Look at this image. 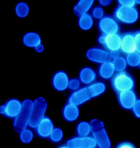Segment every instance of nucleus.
I'll return each mask as SVG.
<instances>
[{
	"label": "nucleus",
	"instance_id": "f257e3e1",
	"mask_svg": "<svg viewBox=\"0 0 140 148\" xmlns=\"http://www.w3.org/2000/svg\"><path fill=\"white\" fill-rule=\"evenodd\" d=\"M90 124L91 134L96 141L98 146L101 148H111V141L103 122L99 119H93L91 121Z\"/></svg>",
	"mask_w": 140,
	"mask_h": 148
},
{
	"label": "nucleus",
	"instance_id": "f03ea898",
	"mask_svg": "<svg viewBox=\"0 0 140 148\" xmlns=\"http://www.w3.org/2000/svg\"><path fill=\"white\" fill-rule=\"evenodd\" d=\"M111 78L112 89L117 94L123 91L132 90L135 87L134 78L125 71L118 72Z\"/></svg>",
	"mask_w": 140,
	"mask_h": 148
},
{
	"label": "nucleus",
	"instance_id": "7ed1b4c3",
	"mask_svg": "<svg viewBox=\"0 0 140 148\" xmlns=\"http://www.w3.org/2000/svg\"><path fill=\"white\" fill-rule=\"evenodd\" d=\"M33 106V102L30 100L26 99L22 102V109L19 115L14 119V128L17 132H20L28 126Z\"/></svg>",
	"mask_w": 140,
	"mask_h": 148
},
{
	"label": "nucleus",
	"instance_id": "20e7f679",
	"mask_svg": "<svg viewBox=\"0 0 140 148\" xmlns=\"http://www.w3.org/2000/svg\"><path fill=\"white\" fill-rule=\"evenodd\" d=\"M114 16L116 20L125 24L131 25L137 21L139 12L135 7H127L119 5L114 12Z\"/></svg>",
	"mask_w": 140,
	"mask_h": 148
},
{
	"label": "nucleus",
	"instance_id": "39448f33",
	"mask_svg": "<svg viewBox=\"0 0 140 148\" xmlns=\"http://www.w3.org/2000/svg\"><path fill=\"white\" fill-rule=\"evenodd\" d=\"M47 106L46 101L43 97H39L33 102L28 126L35 128L41 121L45 116Z\"/></svg>",
	"mask_w": 140,
	"mask_h": 148
},
{
	"label": "nucleus",
	"instance_id": "423d86ee",
	"mask_svg": "<svg viewBox=\"0 0 140 148\" xmlns=\"http://www.w3.org/2000/svg\"><path fill=\"white\" fill-rule=\"evenodd\" d=\"M22 102L16 99H10L0 107V113L6 118L14 119L22 109Z\"/></svg>",
	"mask_w": 140,
	"mask_h": 148
},
{
	"label": "nucleus",
	"instance_id": "0eeeda50",
	"mask_svg": "<svg viewBox=\"0 0 140 148\" xmlns=\"http://www.w3.org/2000/svg\"><path fill=\"white\" fill-rule=\"evenodd\" d=\"M98 26L100 31L104 35L117 34L120 31V26L118 21L111 16H105L100 19Z\"/></svg>",
	"mask_w": 140,
	"mask_h": 148
},
{
	"label": "nucleus",
	"instance_id": "6e6552de",
	"mask_svg": "<svg viewBox=\"0 0 140 148\" xmlns=\"http://www.w3.org/2000/svg\"><path fill=\"white\" fill-rule=\"evenodd\" d=\"M67 148H95L98 146L95 139L92 136H80L72 138L65 143Z\"/></svg>",
	"mask_w": 140,
	"mask_h": 148
},
{
	"label": "nucleus",
	"instance_id": "1a4fd4ad",
	"mask_svg": "<svg viewBox=\"0 0 140 148\" xmlns=\"http://www.w3.org/2000/svg\"><path fill=\"white\" fill-rule=\"evenodd\" d=\"M92 99L87 86L73 91L69 95L68 102L79 106L88 102Z\"/></svg>",
	"mask_w": 140,
	"mask_h": 148
},
{
	"label": "nucleus",
	"instance_id": "9d476101",
	"mask_svg": "<svg viewBox=\"0 0 140 148\" xmlns=\"http://www.w3.org/2000/svg\"><path fill=\"white\" fill-rule=\"evenodd\" d=\"M86 56L90 61L101 64L111 61L109 52L100 48L93 47L90 49L86 52Z\"/></svg>",
	"mask_w": 140,
	"mask_h": 148
},
{
	"label": "nucleus",
	"instance_id": "9b49d317",
	"mask_svg": "<svg viewBox=\"0 0 140 148\" xmlns=\"http://www.w3.org/2000/svg\"><path fill=\"white\" fill-rule=\"evenodd\" d=\"M117 98L121 108L127 110H132L137 100L136 93L133 90L118 93Z\"/></svg>",
	"mask_w": 140,
	"mask_h": 148
},
{
	"label": "nucleus",
	"instance_id": "f8f14e48",
	"mask_svg": "<svg viewBox=\"0 0 140 148\" xmlns=\"http://www.w3.org/2000/svg\"><path fill=\"white\" fill-rule=\"evenodd\" d=\"M54 128L53 122L50 118L45 116L35 129L36 134L39 137L46 139L49 138Z\"/></svg>",
	"mask_w": 140,
	"mask_h": 148
},
{
	"label": "nucleus",
	"instance_id": "ddd939ff",
	"mask_svg": "<svg viewBox=\"0 0 140 148\" xmlns=\"http://www.w3.org/2000/svg\"><path fill=\"white\" fill-rule=\"evenodd\" d=\"M69 80L66 73L63 71H59L56 72L52 77V86L56 90L63 92L68 88Z\"/></svg>",
	"mask_w": 140,
	"mask_h": 148
},
{
	"label": "nucleus",
	"instance_id": "4468645a",
	"mask_svg": "<svg viewBox=\"0 0 140 148\" xmlns=\"http://www.w3.org/2000/svg\"><path fill=\"white\" fill-rule=\"evenodd\" d=\"M120 51L123 54L126 55L136 52L134 34L126 32L121 35Z\"/></svg>",
	"mask_w": 140,
	"mask_h": 148
},
{
	"label": "nucleus",
	"instance_id": "2eb2a0df",
	"mask_svg": "<svg viewBox=\"0 0 140 148\" xmlns=\"http://www.w3.org/2000/svg\"><path fill=\"white\" fill-rule=\"evenodd\" d=\"M121 35L119 33L105 35V40L103 46L109 52L120 51Z\"/></svg>",
	"mask_w": 140,
	"mask_h": 148
},
{
	"label": "nucleus",
	"instance_id": "dca6fc26",
	"mask_svg": "<svg viewBox=\"0 0 140 148\" xmlns=\"http://www.w3.org/2000/svg\"><path fill=\"white\" fill-rule=\"evenodd\" d=\"M62 114L65 120L73 122L78 119L79 110L78 106L68 102L63 107Z\"/></svg>",
	"mask_w": 140,
	"mask_h": 148
},
{
	"label": "nucleus",
	"instance_id": "f3484780",
	"mask_svg": "<svg viewBox=\"0 0 140 148\" xmlns=\"http://www.w3.org/2000/svg\"><path fill=\"white\" fill-rule=\"evenodd\" d=\"M79 80L85 85H89L94 83L96 80V73L92 68L85 67L80 71L79 74Z\"/></svg>",
	"mask_w": 140,
	"mask_h": 148
},
{
	"label": "nucleus",
	"instance_id": "a211bd4d",
	"mask_svg": "<svg viewBox=\"0 0 140 148\" xmlns=\"http://www.w3.org/2000/svg\"><path fill=\"white\" fill-rule=\"evenodd\" d=\"M92 0H81L78 1L73 8V12L77 16L79 17L88 13L94 4Z\"/></svg>",
	"mask_w": 140,
	"mask_h": 148
},
{
	"label": "nucleus",
	"instance_id": "6ab92c4d",
	"mask_svg": "<svg viewBox=\"0 0 140 148\" xmlns=\"http://www.w3.org/2000/svg\"><path fill=\"white\" fill-rule=\"evenodd\" d=\"M115 69L112 61L101 64L99 69V74L102 79H108L114 75Z\"/></svg>",
	"mask_w": 140,
	"mask_h": 148
},
{
	"label": "nucleus",
	"instance_id": "aec40b11",
	"mask_svg": "<svg viewBox=\"0 0 140 148\" xmlns=\"http://www.w3.org/2000/svg\"><path fill=\"white\" fill-rule=\"evenodd\" d=\"M22 41L26 46L34 49L41 44L40 36L37 33L33 32H30L25 34Z\"/></svg>",
	"mask_w": 140,
	"mask_h": 148
},
{
	"label": "nucleus",
	"instance_id": "412c9836",
	"mask_svg": "<svg viewBox=\"0 0 140 148\" xmlns=\"http://www.w3.org/2000/svg\"><path fill=\"white\" fill-rule=\"evenodd\" d=\"M88 88L92 96L94 98L102 95L106 90V85L102 82H94L92 84L88 85Z\"/></svg>",
	"mask_w": 140,
	"mask_h": 148
},
{
	"label": "nucleus",
	"instance_id": "4be33fe9",
	"mask_svg": "<svg viewBox=\"0 0 140 148\" xmlns=\"http://www.w3.org/2000/svg\"><path fill=\"white\" fill-rule=\"evenodd\" d=\"M78 24L79 28L82 30H89L93 26V17L87 13L79 17Z\"/></svg>",
	"mask_w": 140,
	"mask_h": 148
},
{
	"label": "nucleus",
	"instance_id": "5701e85b",
	"mask_svg": "<svg viewBox=\"0 0 140 148\" xmlns=\"http://www.w3.org/2000/svg\"><path fill=\"white\" fill-rule=\"evenodd\" d=\"M76 132L78 136H89L90 134H91V127L90 123L86 121L80 122L77 125Z\"/></svg>",
	"mask_w": 140,
	"mask_h": 148
},
{
	"label": "nucleus",
	"instance_id": "b1692460",
	"mask_svg": "<svg viewBox=\"0 0 140 148\" xmlns=\"http://www.w3.org/2000/svg\"><path fill=\"white\" fill-rule=\"evenodd\" d=\"M140 60V54L137 52H132L126 55V60L127 64L131 67L139 66Z\"/></svg>",
	"mask_w": 140,
	"mask_h": 148
},
{
	"label": "nucleus",
	"instance_id": "393cba45",
	"mask_svg": "<svg viewBox=\"0 0 140 148\" xmlns=\"http://www.w3.org/2000/svg\"><path fill=\"white\" fill-rule=\"evenodd\" d=\"M115 69L117 72L124 71L127 67V63L126 59L119 56L112 61Z\"/></svg>",
	"mask_w": 140,
	"mask_h": 148
},
{
	"label": "nucleus",
	"instance_id": "a878e982",
	"mask_svg": "<svg viewBox=\"0 0 140 148\" xmlns=\"http://www.w3.org/2000/svg\"><path fill=\"white\" fill-rule=\"evenodd\" d=\"M29 12V8L26 3H18L15 7V13L17 16L20 18H24L28 15Z\"/></svg>",
	"mask_w": 140,
	"mask_h": 148
},
{
	"label": "nucleus",
	"instance_id": "bb28decb",
	"mask_svg": "<svg viewBox=\"0 0 140 148\" xmlns=\"http://www.w3.org/2000/svg\"><path fill=\"white\" fill-rule=\"evenodd\" d=\"M20 138L23 143H28L32 140L33 135L32 132L27 128L20 132Z\"/></svg>",
	"mask_w": 140,
	"mask_h": 148
},
{
	"label": "nucleus",
	"instance_id": "cd10ccee",
	"mask_svg": "<svg viewBox=\"0 0 140 148\" xmlns=\"http://www.w3.org/2000/svg\"><path fill=\"white\" fill-rule=\"evenodd\" d=\"M63 137V133L60 129L54 128L49 138L50 140L54 143H58L62 140Z\"/></svg>",
	"mask_w": 140,
	"mask_h": 148
},
{
	"label": "nucleus",
	"instance_id": "c85d7f7f",
	"mask_svg": "<svg viewBox=\"0 0 140 148\" xmlns=\"http://www.w3.org/2000/svg\"><path fill=\"white\" fill-rule=\"evenodd\" d=\"M104 10L100 6L93 8L92 11V16L95 19L100 20L104 16Z\"/></svg>",
	"mask_w": 140,
	"mask_h": 148
},
{
	"label": "nucleus",
	"instance_id": "c756f323",
	"mask_svg": "<svg viewBox=\"0 0 140 148\" xmlns=\"http://www.w3.org/2000/svg\"><path fill=\"white\" fill-rule=\"evenodd\" d=\"M81 82L79 79L72 78L69 80L68 88L73 91L76 90L80 88Z\"/></svg>",
	"mask_w": 140,
	"mask_h": 148
},
{
	"label": "nucleus",
	"instance_id": "7c9ffc66",
	"mask_svg": "<svg viewBox=\"0 0 140 148\" xmlns=\"http://www.w3.org/2000/svg\"><path fill=\"white\" fill-rule=\"evenodd\" d=\"M118 3L119 5L127 7H135L136 4L135 1L132 0H119Z\"/></svg>",
	"mask_w": 140,
	"mask_h": 148
},
{
	"label": "nucleus",
	"instance_id": "2f4dec72",
	"mask_svg": "<svg viewBox=\"0 0 140 148\" xmlns=\"http://www.w3.org/2000/svg\"><path fill=\"white\" fill-rule=\"evenodd\" d=\"M132 110L134 115L137 118H140V99L137 100Z\"/></svg>",
	"mask_w": 140,
	"mask_h": 148
},
{
	"label": "nucleus",
	"instance_id": "473e14b6",
	"mask_svg": "<svg viewBox=\"0 0 140 148\" xmlns=\"http://www.w3.org/2000/svg\"><path fill=\"white\" fill-rule=\"evenodd\" d=\"M136 52L140 54V31H138L134 33Z\"/></svg>",
	"mask_w": 140,
	"mask_h": 148
},
{
	"label": "nucleus",
	"instance_id": "72a5a7b5",
	"mask_svg": "<svg viewBox=\"0 0 140 148\" xmlns=\"http://www.w3.org/2000/svg\"><path fill=\"white\" fill-rule=\"evenodd\" d=\"M135 145L131 142L124 141L118 143L116 147L117 148H135Z\"/></svg>",
	"mask_w": 140,
	"mask_h": 148
},
{
	"label": "nucleus",
	"instance_id": "f704fd0d",
	"mask_svg": "<svg viewBox=\"0 0 140 148\" xmlns=\"http://www.w3.org/2000/svg\"><path fill=\"white\" fill-rule=\"evenodd\" d=\"M110 53V56L111 60H112L120 56V52L119 51H114L112 52H109Z\"/></svg>",
	"mask_w": 140,
	"mask_h": 148
},
{
	"label": "nucleus",
	"instance_id": "c9c22d12",
	"mask_svg": "<svg viewBox=\"0 0 140 148\" xmlns=\"http://www.w3.org/2000/svg\"><path fill=\"white\" fill-rule=\"evenodd\" d=\"M112 1L110 0H100L99 1L100 5L102 6H107L112 3Z\"/></svg>",
	"mask_w": 140,
	"mask_h": 148
},
{
	"label": "nucleus",
	"instance_id": "e433bc0d",
	"mask_svg": "<svg viewBox=\"0 0 140 148\" xmlns=\"http://www.w3.org/2000/svg\"><path fill=\"white\" fill-rule=\"evenodd\" d=\"M105 40V35L102 34L99 36L97 41L98 43L101 45H103Z\"/></svg>",
	"mask_w": 140,
	"mask_h": 148
},
{
	"label": "nucleus",
	"instance_id": "4c0bfd02",
	"mask_svg": "<svg viewBox=\"0 0 140 148\" xmlns=\"http://www.w3.org/2000/svg\"><path fill=\"white\" fill-rule=\"evenodd\" d=\"M35 49L37 52L41 53V52H43L44 51V47L41 44L37 46V47H36V48H35Z\"/></svg>",
	"mask_w": 140,
	"mask_h": 148
},
{
	"label": "nucleus",
	"instance_id": "58836bf2",
	"mask_svg": "<svg viewBox=\"0 0 140 148\" xmlns=\"http://www.w3.org/2000/svg\"><path fill=\"white\" fill-rule=\"evenodd\" d=\"M136 1V4L140 5V0H139V1Z\"/></svg>",
	"mask_w": 140,
	"mask_h": 148
},
{
	"label": "nucleus",
	"instance_id": "ea45409f",
	"mask_svg": "<svg viewBox=\"0 0 140 148\" xmlns=\"http://www.w3.org/2000/svg\"><path fill=\"white\" fill-rule=\"evenodd\" d=\"M139 67H140V60L139 64Z\"/></svg>",
	"mask_w": 140,
	"mask_h": 148
}]
</instances>
